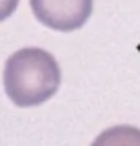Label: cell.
Instances as JSON below:
<instances>
[{
  "label": "cell",
  "mask_w": 140,
  "mask_h": 146,
  "mask_svg": "<svg viewBox=\"0 0 140 146\" xmlns=\"http://www.w3.org/2000/svg\"><path fill=\"white\" fill-rule=\"evenodd\" d=\"M35 18L59 33L81 29L94 12V0H29Z\"/></svg>",
  "instance_id": "obj_2"
},
{
  "label": "cell",
  "mask_w": 140,
  "mask_h": 146,
  "mask_svg": "<svg viewBox=\"0 0 140 146\" xmlns=\"http://www.w3.org/2000/svg\"><path fill=\"white\" fill-rule=\"evenodd\" d=\"M92 146H140V128L120 124L104 130Z\"/></svg>",
  "instance_id": "obj_3"
},
{
  "label": "cell",
  "mask_w": 140,
  "mask_h": 146,
  "mask_svg": "<svg viewBox=\"0 0 140 146\" xmlns=\"http://www.w3.org/2000/svg\"><path fill=\"white\" fill-rule=\"evenodd\" d=\"M19 6V0H0V23H4L6 18H10Z\"/></svg>",
  "instance_id": "obj_4"
},
{
  "label": "cell",
  "mask_w": 140,
  "mask_h": 146,
  "mask_svg": "<svg viewBox=\"0 0 140 146\" xmlns=\"http://www.w3.org/2000/svg\"><path fill=\"white\" fill-rule=\"evenodd\" d=\"M2 83L8 100L16 108H37L59 91L61 69L49 51L25 47L6 59Z\"/></svg>",
  "instance_id": "obj_1"
}]
</instances>
